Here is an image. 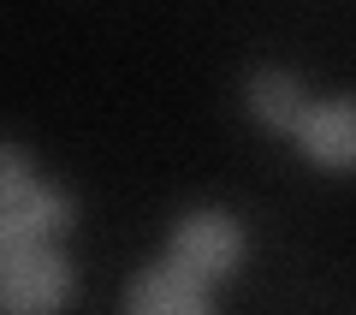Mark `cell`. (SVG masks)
Returning <instances> with one entry per match:
<instances>
[{
	"label": "cell",
	"instance_id": "cell-1",
	"mask_svg": "<svg viewBox=\"0 0 356 315\" xmlns=\"http://www.w3.org/2000/svg\"><path fill=\"white\" fill-rule=\"evenodd\" d=\"M72 262L54 238L0 232V309L6 315H60L72 303Z\"/></svg>",
	"mask_w": 356,
	"mask_h": 315
},
{
	"label": "cell",
	"instance_id": "cell-5",
	"mask_svg": "<svg viewBox=\"0 0 356 315\" xmlns=\"http://www.w3.org/2000/svg\"><path fill=\"white\" fill-rule=\"evenodd\" d=\"M77 220V202L72 190L48 185V178H36V185L24 190V197L0 202V232H24V238H60L65 226Z\"/></svg>",
	"mask_w": 356,
	"mask_h": 315
},
{
	"label": "cell",
	"instance_id": "cell-2",
	"mask_svg": "<svg viewBox=\"0 0 356 315\" xmlns=\"http://www.w3.org/2000/svg\"><path fill=\"white\" fill-rule=\"evenodd\" d=\"M166 262H172L178 274L214 286V279H226L232 268L243 262V226H238L232 215H220V208H191V215L172 220Z\"/></svg>",
	"mask_w": 356,
	"mask_h": 315
},
{
	"label": "cell",
	"instance_id": "cell-4",
	"mask_svg": "<svg viewBox=\"0 0 356 315\" xmlns=\"http://www.w3.org/2000/svg\"><path fill=\"white\" fill-rule=\"evenodd\" d=\"M125 315H214V303H208V286L191 274H178L172 262H149L131 274L125 286Z\"/></svg>",
	"mask_w": 356,
	"mask_h": 315
},
{
	"label": "cell",
	"instance_id": "cell-3",
	"mask_svg": "<svg viewBox=\"0 0 356 315\" xmlns=\"http://www.w3.org/2000/svg\"><path fill=\"white\" fill-rule=\"evenodd\" d=\"M291 143L315 167H356V95H321L297 119Z\"/></svg>",
	"mask_w": 356,
	"mask_h": 315
},
{
	"label": "cell",
	"instance_id": "cell-6",
	"mask_svg": "<svg viewBox=\"0 0 356 315\" xmlns=\"http://www.w3.org/2000/svg\"><path fill=\"white\" fill-rule=\"evenodd\" d=\"M243 101H250V114L261 119L267 131H280V137H291L297 119L309 114L303 84H297V72H285V66H261V72H250V84H243Z\"/></svg>",
	"mask_w": 356,
	"mask_h": 315
}]
</instances>
